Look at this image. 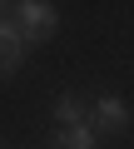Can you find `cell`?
<instances>
[{
  "label": "cell",
  "mask_w": 134,
  "mask_h": 149,
  "mask_svg": "<svg viewBox=\"0 0 134 149\" xmlns=\"http://www.w3.org/2000/svg\"><path fill=\"white\" fill-rule=\"evenodd\" d=\"M55 25H60V15H55V5H45V0H25V5H15V30H20L25 45H30V40H50Z\"/></svg>",
  "instance_id": "cell-1"
},
{
  "label": "cell",
  "mask_w": 134,
  "mask_h": 149,
  "mask_svg": "<svg viewBox=\"0 0 134 149\" xmlns=\"http://www.w3.org/2000/svg\"><path fill=\"white\" fill-rule=\"evenodd\" d=\"M90 129L124 134V129H129V104H124V100H114V95H109V100H99V104H94V124H90Z\"/></svg>",
  "instance_id": "cell-2"
},
{
  "label": "cell",
  "mask_w": 134,
  "mask_h": 149,
  "mask_svg": "<svg viewBox=\"0 0 134 149\" xmlns=\"http://www.w3.org/2000/svg\"><path fill=\"white\" fill-rule=\"evenodd\" d=\"M20 60H25V40H20V30H15L10 20H0V74L20 70Z\"/></svg>",
  "instance_id": "cell-3"
},
{
  "label": "cell",
  "mask_w": 134,
  "mask_h": 149,
  "mask_svg": "<svg viewBox=\"0 0 134 149\" xmlns=\"http://www.w3.org/2000/svg\"><path fill=\"white\" fill-rule=\"evenodd\" d=\"M50 149H94V129L90 124H75V129H60V139Z\"/></svg>",
  "instance_id": "cell-4"
},
{
  "label": "cell",
  "mask_w": 134,
  "mask_h": 149,
  "mask_svg": "<svg viewBox=\"0 0 134 149\" xmlns=\"http://www.w3.org/2000/svg\"><path fill=\"white\" fill-rule=\"evenodd\" d=\"M55 119L65 124V129H75V124H90L85 119V109H80V100L75 95H65V100H55Z\"/></svg>",
  "instance_id": "cell-5"
},
{
  "label": "cell",
  "mask_w": 134,
  "mask_h": 149,
  "mask_svg": "<svg viewBox=\"0 0 134 149\" xmlns=\"http://www.w3.org/2000/svg\"><path fill=\"white\" fill-rule=\"evenodd\" d=\"M0 10H5V5H0Z\"/></svg>",
  "instance_id": "cell-6"
}]
</instances>
